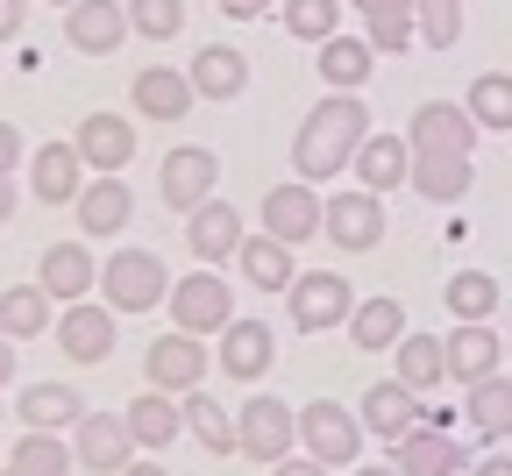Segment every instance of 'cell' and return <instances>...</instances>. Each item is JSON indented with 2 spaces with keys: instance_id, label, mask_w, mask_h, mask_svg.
Segmentation results:
<instances>
[{
  "instance_id": "obj_1",
  "label": "cell",
  "mask_w": 512,
  "mask_h": 476,
  "mask_svg": "<svg viewBox=\"0 0 512 476\" xmlns=\"http://www.w3.org/2000/svg\"><path fill=\"white\" fill-rule=\"evenodd\" d=\"M363 135H370V107H363L356 93L313 100V114H306L299 135H292V171H299L306 185L342 178V171L356 164V150H363Z\"/></svg>"
},
{
  "instance_id": "obj_2",
  "label": "cell",
  "mask_w": 512,
  "mask_h": 476,
  "mask_svg": "<svg viewBox=\"0 0 512 476\" xmlns=\"http://www.w3.org/2000/svg\"><path fill=\"white\" fill-rule=\"evenodd\" d=\"M100 299H107L114 313H150V306H164V299H171L164 256H157V249H114V256L100 263Z\"/></svg>"
},
{
  "instance_id": "obj_3",
  "label": "cell",
  "mask_w": 512,
  "mask_h": 476,
  "mask_svg": "<svg viewBox=\"0 0 512 476\" xmlns=\"http://www.w3.org/2000/svg\"><path fill=\"white\" fill-rule=\"evenodd\" d=\"M171 320L185 327V334H221L228 320H235V285L221 278L214 263H192V278H171Z\"/></svg>"
},
{
  "instance_id": "obj_4",
  "label": "cell",
  "mask_w": 512,
  "mask_h": 476,
  "mask_svg": "<svg viewBox=\"0 0 512 476\" xmlns=\"http://www.w3.org/2000/svg\"><path fill=\"white\" fill-rule=\"evenodd\" d=\"M299 448L320 455L328 469H356L363 462V420L335 398H313V405H299Z\"/></svg>"
},
{
  "instance_id": "obj_5",
  "label": "cell",
  "mask_w": 512,
  "mask_h": 476,
  "mask_svg": "<svg viewBox=\"0 0 512 476\" xmlns=\"http://www.w3.org/2000/svg\"><path fill=\"white\" fill-rule=\"evenodd\" d=\"M235 448L249 455V462H285L292 448H299V413L285 398H242V413H235Z\"/></svg>"
},
{
  "instance_id": "obj_6",
  "label": "cell",
  "mask_w": 512,
  "mask_h": 476,
  "mask_svg": "<svg viewBox=\"0 0 512 476\" xmlns=\"http://www.w3.org/2000/svg\"><path fill=\"white\" fill-rule=\"evenodd\" d=\"M285 306H292V327L299 334H328V327H349L356 285L342 278V270H306V278H292Z\"/></svg>"
},
{
  "instance_id": "obj_7",
  "label": "cell",
  "mask_w": 512,
  "mask_h": 476,
  "mask_svg": "<svg viewBox=\"0 0 512 476\" xmlns=\"http://www.w3.org/2000/svg\"><path fill=\"white\" fill-rule=\"evenodd\" d=\"M143 384L150 391H200L207 384V334H185V327H171V334H157V342L143 349Z\"/></svg>"
},
{
  "instance_id": "obj_8",
  "label": "cell",
  "mask_w": 512,
  "mask_h": 476,
  "mask_svg": "<svg viewBox=\"0 0 512 476\" xmlns=\"http://www.w3.org/2000/svg\"><path fill=\"white\" fill-rule=\"evenodd\" d=\"M406 143L413 157H470L477 150V114L456 100H420L406 121Z\"/></svg>"
},
{
  "instance_id": "obj_9",
  "label": "cell",
  "mask_w": 512,
  "mask_h": 476,
  "mask_svg": "<svg viewBox=\"0 0 512 476\" xmlns=\"http://www.w3.org/2000/svg\"><path fill=\"white\" fill-rule=\"evenodd\" d=\"M320 235H328L335 249H349V256H370L384 242V192H363V185L335 192L328 214H320Z\"/></svg>"
},
{
  "instance_id": "obj_10",
  "label": "cell",
  "mask_w": 512,
  "mask_h": 476,
  "mask_svg": "<svg viewBox=\"0 0 512 476\" xmlns=\"http://www.w3.org/2000/svg\"><path fill=\"white\" fill-rule=\"evenodd\" d=\"M320 214H328V199H320L306 178H285V185H271V192H264V207H256L264 235H278L285 249L313 242V235H320Z\"/></svg>"
},
{
  "instance_id": "obj_11",
  "label": "cell",
  "mask_w": 512,
  "mask_h": 476,
  "mask_svg": "<svg viewBox=\"0 0 512 476\" xmlns=\"http://www.w3.org/2000/svg\"><path fill=\"white\" fill-rule=\"evenodd\" d=\"M214 185H221V157H214L207 143H178V150L164 157V178H157V192H164V207H171V214L207 207Z\"/></svg>"
},
{
  "instance_id": "obj_12",
  "label": "cell",
  "mask_w": 512,
  "mask_h": 476,
  "mask_svg": "<svg viewBox=\"0 0 512 476\" xmlns=\"http://www.w3.org/2000/svg\"><path fill=\"white\" fill-rule=\"evenodd\" d=\"M36 285H43L57 306H79L86 292H100V256H93V242H86V235H79V242H50L43 263H36Z\"/></svg>"
},
{
  "instance_id": "obj_13",
  "label": "cell",
  "mask_w": 512,
  "mask_h": 476,
  "mask_svg": "<svg viewBox=\"0 0 512 476\" xmlns=\"http://www.w3.org/2000/svg\"><path fill=\"white\" fill-rule=\"evenodd\" d=\"M128 36V0H79V8H64V43L79 57H114Z\"/></svg>"
},
{
  "instance_id": "obj_14",
  "label": "cell",
  "mask_w": 512,
  "mask_h": 476,
  "mask_svg": "<svg viewBox=\"0 0 512 476\" xmlns=\"http://www.w3.org/2000/svg\"><path fill=\"white\" fill-rule=\"evenodd\" d=\"M72 448H79V469L86 476H121L128 462H136V434H128L121 413H86L72 427Z\"/></svg>"
},
{
  "instance_id": "obj_15",
  "label": "cell",
  "mask_w": 512,
  "mask_h": 476,
  "mask_svg": "<svg viewBox=\"0 0 512 476\" xmlns=\"http://www.w3.org/2000/svg\"><path fill=\"white\" fill-rule=\"evenodd\" d=\"M448 342V384H484V377H498V363H505V334L491 327V320H456V334H441Z\"/></svg>"
},
{
  "instance_id": "obj_16",
  "label": "cell",
  "mask_w": 512,
  "mask_h": 476,
  "mask_svg": "<svg viewBox=\"0 0 512 476\" xmlns=\"http://www.w3.org/2000/svg\"><path fill=\"white\" fill-rule=\"evenodd\" d=\"M420 413H427V398H420L413 384H399V377H377V384L363 391V405H356L363 434H377V441L413 434V427H420Z\"/></svg>"
},
{
  "instance_id": "obj_17",
  "label": "cell",
  "mask_w": 512,
  "mask_h": 476,
  "mask_svg": "<svg viewBox=\"0 0 512 476\" xmlns=\"http://www.w3.org/2000/svg\"><path fill=\"white\" fill-rule=\"evenodd\" d=\"M72 143H79V157H86L93 178L128 171V164H136V121H128V114H86L72 128Z\"/></svg>"
},
{
  "instance_id": "obj_18",
  "label": "cell",
  "mask_w": 512,
  "mask_h": 476,
  "mask_svg": "<svg viewBox=\"0 0 512 476\" xmlns=\"http://www.w3.org/2000/svg\"><path fill=\"white\" fill-rule=\"evenodd\" d=\"M86 192V157L79 143H43L29 157V199L36 207H72V199Z\"/></svg>"
},
{
  "instance_id": "obj_19",
  "label": "cell",
  "mask_w": 512,
  "mask_h": 476,
  "mask_svg": "<svg viewBox=\"0 0 512 476\" xmlns=\"http://www.w3.org/2000/svg\"><path fill=\"white\" fill-rule=\"evenodd\" d=\"M57 349L72 356V363H107L114 356V306L100 299H79V306H64L57 313Z\"/></svg>"
},
{
  "instance_id": "obj_20",
  "label": "cell",
  "mask_w": 512,
  "mask_h": 476,
  "mask_svg": "<svg viewBox=\"0 0 512 476\" xmlns=\"http://www.w3.org/2000/svg\"><path fill=\"white\" fill-rule=\"evenodd\" d=\"M72 214H79L86 242H107V235H121L128 221H136V192L121 185V171H107V178H86V192L72 199Z\"/></svg>"
},
{
  "instance_id": "obj_21",
  "label": "cell",
  "mask_w": 512,
  "mask_h": 476,
  "mask_svg": "<svg viewBox=\"0 0 512 476\" xmlns=\"http://www.w3.org/2000/svg\"><path fill=\"white\" fill-rule=\"evenodd\" d=\"M192 79L178 72V64H143L136 72V86H128V107H136L143 121H185L192 114Z\"/></svg>"
},
{
  "instance_id": "obj_22",
  "label": "cell",
  "mask_w": 512,
  "mask_h": 476,
  "mask_svg": "<svg viewBox=\"0 0 512 476\" xmlns=\"http://www.w3.org/2000/svg\"><path fill=\"white\" fill-rule=\"evenodd\" d=\"M242 214L228 207V199H207V207H192L185 214V242H192V263H235L242 249Z\"/></svg>"
},
{
  "instance_id": "obj_23",
  "label": "cell",
  "mask_w": 512,
  "mask_h": 476,
  "mask_svg": "<svg viewBox=\"0 0 512 476\" xmlns=\"http://www.w3.org/2000/svg\"><path fill=\"white\" fill-rule=\"evenodd\" d=\"M278 363V334L264 327V320H228L221 327V370L235 377V384H256Z\"/></svg>"
},
{
  "instance_id": "obj_24",
  "label": "cell",
  "mask_w": 512,
  "mask_h": 476,
  "mask_svg": "<svg viewBox=\"0 0 512 476\" xmlns=\"http://www.w3.org/2000/svg\"><path fill=\"white\" fill-rule=\"evenodd\" d=\"M128 434H136V448H150V455H164L178 434H185V398L178 391H143V398H128Z\"/></svg>"
},
{
  "instance_id": "obj_25",
  "label": "cell",
  "mask_w": 512,
  "mask_h": 476,
  "mask_svg": "<svg viewBox=\"0 0 512 476\" xmlns=\"http://www.w3.org/2000/svg\"><path fill=\"white\" fill-rule=\"evenodd\" d=\"M392 469H399V476H463L470 455L448 441V434H434V427H413V434L392 441Z\"/></svg>"
},
{
  "instance_id": "obj_26",
  "label": "cell",
  "mask_w": 512,
  "mask_h": 476,
  "mask_svg": "<svg viewBox=\"0 0 512 476\" xmlns=\"http://www.w3.org/2000/svg\"><path fill=\"white\" fill-rule=\"evenodd\" d=\"M185 79H192V93H200V100H242L249 57H242L235 43H200V57L185 64Z\"/></svg>"
},
{
  "instance_id": "obj_27",
  "label": "cell",
  "mask_w": 512,
  "mask_h": 476,
  "mask_svg": "<svg viewBox=\"0 0 512 476\" xmlns=\"http://www.w3.org/2000/svg\"><path fill=\"white\" fill-rule=\"evenodd\" d=\"M356 185L363 192H392V185H406L413 178V143H406V135H363V150H356Z\"/></svg>"
},
{
  "instance_id": "obj_28",
  "label": "cell",
  "mask_w": 512,
  "mask_h": 476,
  "mask_svg": "<svg viewBox=\"0 0 512 476\" xmlns=\"http://www.w3.org/2000/svg\"><path fill=\"white\" fill-rule=\"evenodd\" d=\"M235 270H242V285H256V292H292V249L278 242V235H242V249H235Z\"/></svg>"
},
{
  "instance_id": "obj_29",
  "label": "cell",
  "mask_w": 512,
  "mask_h": 476,
  "mask_svg": "<svg viewBox=\"0 0 512 476\" xmlns=\"http://www.w3.org/2000/svg\"><path fill=\"white\" fill-rule=\"evenodd\" d=\"M15 413H22V427H43V434H72L79 420H86V398L72 391V384H29L22 398H15Z\"/></svg>"
},
{
  "instance_id": "obj_30",
  "label": "cell",
  "mask_w": 512,
  "mask_h": 476,
  "mask_svg": "<svg viewBox=\"0 0 512 476\" xmlns=\"http://www.w3.org/2000/svg\"><path fill=\"white\" fill-rule=\"evenodd\" d=\"M463 420H470V434H477L484 448L512 441V377H484V384H470V391H463Z\"/></svg>"
},
{
  "instance_id": "obj_31",
  "label": "cell",
  "mask_w": 512,
  "mask_h": 476,
  "mask_svg": "<svg viewBox=\"0 0 512 476\" xmlns=\"http://www.w3.org/2000/svg\"><path fill=\"white\" fill-rule=\"evenodd\" d=\"M313 64H320V79H328V93H363L377 50H370V36H328Z\"/></svg>"
},
{
  "instance_id": "obj_32",
  "label": "cell",
  "mask_w": 512,
  "mask_h": 476,
  "mask_svg": "<svg viewBox=\"0 0 512 476\" xmlns=\"http://www.w3.org/2000/svg\"><path fill=\"white\" fill-rule=\"evenodd\" d=\"M349 342L363 349V356H377V349H399L406 342V306L399 299H356V313H349Z\"/></svg>"
},
{
  "instance_id": "obj_33",
  "label": "cell",
  "mask_w": 512,
  "mask_h": 476,
  "mask_svg": "<svg viewBox=\"0 0 512 476\" xmlns=\"http://www.w3.org/2000/svg\"><path fill=\"white\" fill-rule=\"evenodd\" d=\"M392 356H399V370H392V377H399V384H413L420 398H434V391L448 384V342H441V334H406Z\"/></svg>"
},
{
  "instance_id": "obj_34",
  "label": "cell",
  "mask_w": 512,
  "mask_h": 476,
  "mask_svg": "<svg viewBox=\"0 0 512 476\" xmlns=\"http://www.w3.org/2000/svg\"><path fill=\"white\" fill-rule=\"evenodd\" d=\"M0 327H8V342H43V334L57 327V299H50L43 285L0 292Z\"/></svg>"
},
{
  "instance_id": "obj_35",
  "label": "cell",
  "mask_w": 512,
  "mask_h": 476,
  "mask_svg": "<svg viewBox=\"0 0 512 476\" xmlns=\"http://www.w3.org/2000/svg\"><path fill=\"white\" fill-rule=\"evenodd\" d=\"M420 199H434V207H456V199L477 185L470 157H413V178H406Z\"/></svg>"
},
{
  "instance_id": "obj_36",
  "label": "cell",
  "mask_w": 512,
  "mask_h": 476,
  "mask_svg": "<svg viewBox=\"0 0 512 476\" xmlns=\"http://www.w3.org/2000/svg\"><path fill=\"white\" fill-rule=\"evenodd\" d=\"M15 469H29V476H72L79 469V448L64 441V434H43V427H22V441H15V455H8Z\"/></svg>"
},
{
  "instance_id": "obj_37",
  "label": "cell",
  "mask_w": 512,
  "mask_h": 476,
  "mask_svg": "<svg viewBox=\"0 0 512 476\" xmlns=\"http://www.w3.org/2000/svg\"><path fill=\"white\" fill-rule=\"evenodd\" d=\"M185 434L200 441L207 455H242V448H235V420L221 413L207 391H185Z\"/></svg>"
},
{
  "instance_id": "obj_38",
  "label": "cell",
  "mask_w": 512,
  "mask_h": 476,
  "mask_svg": "<svg viewBox=\"0 0 512 476\" xmlns=\"http://www.w3.org/2000/svg\"><path fill=\"white\" fill-rule=\"evenodd\" d=\"M278 22H285V36H299V43L320 50L328 36H342V0H285Z\"/></svg>"
},
{
  "instance_id": "obj_39",
  "label": "cell",
  "mask_w": 512,
  "mask_h": 476,
  "mask_svg": "<svg viewBox=\"0 0 512 476\" xmlns=\"http://www.w3.org/2000/svg\"><path fill=\"white\" fill-rule=\"evenodd\" d=\"M441 299H448V313H456V320H491V306H498V278H491V270H456Z\"/></svg>"
},
{
  "instance_id": "obj_40",
  "label": "cell",
  "mask_w": 512,
  "mask_h": 476,
  "mask_svg": "<svg viewBox=\"0 0 512 476\" xmlns=\"http://www.w3.org/2000/svg\"><path fill=\"white\" fill-rule=\"evenodd\" d=\"M463 107L477 114V128H512V72H477Z\"/></svg>"
},
{
  "instance_id": "obj_41",
  "label": "cell",
  "mask_w": 512,
  "mask_h": 476,
  "mask_svg": "<svg viewBox=\"0 0 512 476\" xmlns=\"http://www.w3.org/2000/svg\"><path fill=\"white\" fill-rule=\"evenodd\" d=\"M413 15H420L427 50H456L463 43V0H413Z\"/></svg>"
},
{
  "instance_id": "obj_42",
  "label": "cell",
  "mask_w": 512,
  "mask_h": 476,
  "mask_svg": "<svg viewBox=\"0 0 512 476\" xmlns=\"http://www.w3.org/2000/svg\"><path fill=\"white\" fill-rule=\"evenodd\" d=\"M363 36H370V50H377V57L413 50V43H420V15H413V0H406V8H392V15H370V22H363Z\"/></svg>"
},
{
  "instance_id": "obj_43",
  "label": "cell",
  "mask_w": 512,
  "mask_h": 476,
  "mask_svg": "<svg viewBox=\"0 0 512 476\" xmlns=\"http://www.w3.org/2000/svg\"><path fill=\"white\" fill-rule=\"evenodd\" d=\"M128 29L143 43H171L185 29V0H128Z\"/></svg>"
},
{
  "instance_id": "obj_44",
  "label": "cell",
  "mask_w": 512,
  "mask_h": 476,
  "mask_svg": "<svg viewBox=\"0 0 512 476\" xmlns=\"http://www.w3.org/2000/svg\"><path fill=\"white\" fill-rule=\"evenodd\" d=\"M22 171V135H15V121H0V178H15Z\"/></svg>"
},
{
  "instance_id": "obj_45",
  "label": "cell",
  "mask_w": 512,
  "mask_h": 476,
  "mask_svg": "<svg viewBox=\"0 0 512 476\" xmlns=\"http://www.w3.org/2000/svg\"><path fill=\"white\" fill-rule=\"evenodd\" d=\"M29 29V0H0V43H15Z\"/></svg>"
},
{
  "instance_id": "obj_46",
  "label": "cell",
  "mask_w": 512,
  "mask_h": 476,
  "mask_svg": "<svg viewBox=\"0 0 512 476\" xmlns=\"http://www.w3.org/2000/svg\"><path fill=\"white\" fill-rule=\"evenodd\" d=\"M271 476H328V462L320 455H285V462H271Z\"/></svg>"
},
{
  "instance_id": "obj_47",
  "label": "cell",
  "mask_w": 512,
  "mask_h": 476,
  "mask_svg": "<svg viewBox=\"0 0 512 476\" xmlns=\"http://www.w3.org/2000/svg\"><path fill=\"white\" fill-rule=\"evenodd\" d=\"M214 8H221L228 22H256V15H264V8H271V0H214Z\"/></svg>"
},
{
  "instance_id": "obj_48",
  "label": "cell",
  "mask_w": 512,
  "mask_h": 476,
  "mask_svg": "<svg viewBox=\"0 0 512 476\" xmlns=\"http://www.w3.org/2000/svg\"><path fill=\"white\" fill-rule=\"evenodd\" d=\"M470 476H512V455H477Z\"/></svg>"
},
{
  "instance_id": "obj_49",
  "label": "cell",
  "mask_w": 512,
  "mask_h": 476,
  "mask_svg": "<svg viewBox=\"0 0 512 476\" xmlns=\"http://www.w3.org/2000/svg\"><path fill=\"white\" fill-rule=\"evenodd\" d=\"M15 384V342H8V327H0V391Z\"/></svg>"
},
{
  "instance_id": "obj_50",
  "label": "cell",
  "mask_w": 512,
  "mask_h": 476,
  "mask_svg": "<svg viewBox=\"0 0 512 476\" xmlns=\"http://www.w3.org/2000/svg\"><path fill=\"white\" fill-rule=\"evenodd\" d=\"M349 8H356V15L370 22V15H392V8H406V0H349Z\"/></svg>"
},
{
  "instance_id": "obj_51",
  "label": "cell",
  "mask_w": 512,
  "mask_h": 476,
  "mask_svg": "<svg viewBox=\"0 0 512 476\" xmlns=\"http://www.w3.org/2000/svg\"><path fill=\"white\" fill-rule=\"evenodd\" d=\"M15 207H22V192H15V178H0V221H15Z\"/></svg>"
},
{
  "instance_id": "obj_52",
  "label": "cell",
  "mask_w": 512,
  "mask_h": 476,
  "mask_svg": "<svg viewBox=\"0 0 512 476\" xmlns=\"http://www.w3.org/2000/svg\"><path fill=\"white\" fill-rule=\"evenodd\" d=\"M349 476H399V469H392V462H356Z\"/></svg>"
},
{
  "instance_id": "obj_53",
  "label": "cell",
  "mask_w": 512,
  "mask_h": 476,
  "mask_svg": "<svg viewBox=\"0 0 512 476\" xmlns=\"http://www.w3.org/2000/svg\"><path fill=\"white\" fill-rule=\"evenodd\" d=\"M121 476H164V462H128Z\"/></svg>"
},
{
  "instance_id": "obj_54",
  "label": "cell",
  "mask_w": 512,
  "mask_h": 476,
  "mask_svg": "<svg viewBox=\"0 0 512 476\" xmlns=\"http://www.w3.org/2000/svg\"><path fill=\"white\" fill-rule=\"evenodd\" d=\"M0 476H29V469H15V462H8V469H0Z\"/></svg>"
},
{
  "instance_id": "obj_55",
  "label": "cell",
  "mask_w": 512,
  "mask_h": 476,
  "mask_svg": "<svg viewBox=\"0 0 512 476\" xmlns=\"http://www.w3.org/2000/svg\"><path fill=\"white\" fill-rule=\"evenodd\" d=\"M50 8H79V0H50Z\"/></svg>"
},
{
  "instance_id": "obj_56",
  "label": "cell",
  "mask_w": 512,
  "mask_h": 476,
  "mask_svg": "<svg viewBox=\"0 0 512 476\" xmlns=\"http://www.w3.org/2000/svg\"><path fill=\"white\" fill-rule=\"evenodd\" d=\"M0 420H8V398H0Z\"/></svg>"
},
{
  "instance_id": "obj_57",
  "label": "cell",
  "mask_w": 512,
  "mask_h": 476,
  "mask_svg": "<svg viewBox=\"0 0 512 476\" xmlns=\"http://www.w3.org/2000/svg\"><path fill=\"white\" fill-rule=\"evenodd\" d=\"M505 356H512V334H505Z\"/></svg>"
},
{
  "instance_id": "obj_58",
  "label": "cell",
  "mask_w": 512,
  "mask_h": 476,
  "mask_svg": "<svg viewBox=\"0 0 512 476\" xmlns=\"http://www.w3.org/2000/svg\"><path fill=\"white\" fill-rule=\"evenodd\" d=\"M0 469H8V455H0Z\"/></svg>"
}]
</instances>
